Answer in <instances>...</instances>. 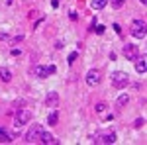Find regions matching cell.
Returning <instances> with one entry per match:
<instances>
[{
  "label": "cell",
  "instance_id": "obj_6",
  "mask_svg": "<svg viewBox=\"0 0 147 145\" xmlns=\"http://www.w3.org/2000/svg\"><path fill=\"white\" fill-rule=\"evenodd\" d=\"M116 134L114 132H102V134H98L96 137H94V143L96 145H112L116 143Z\"/></svg>",
  "mask_w": 147,
  "mask_h": 145
},
{
  "label": "cell",
  "instance_id": "obj_10",
  "mask_svg": "<svg viewBox=\"0 0 147 145\" xmlns=\"http://www.w3.org/2000/svg\"><path fill=\"white\" fill-rule=\"evenodd\" d=\"M45 104H47V108L55 110L57 106H59V94H57V92H49L45 96Z\"/></svg>",
  "mask_w": 147,
  "mask_h": 145
},
{
  "label": "cell",
  "instance_id": "obj_15",
  "mask_svg": "<svg viewBox=\"0 0 147 145\" xmlns=\"http://www.w3.org/2000/svg\"><path fill=\"white\" fill-rule=\"evenodd\" d=\"M0 78H2V82H10L12 80V73L8 71V69H0Z\"/></svg>",
  "mask_w": 147,
  "mask_h": 145
},
{
  "label": "cell",
  "instance_id": "obj_13",
  "mask_svg": "<svg viewBox=\"0 0 147 145\" xmlns=\"http://www.w3.org/2000/svg\"><path fill=\"white\" fill-rule=\"evenodd\" d=\"M127 104H129V94H125V92L116 98V106H118V108H125Z\"/></svg>",
  "mask_w": 147,
  "mask_h": 145
},
{
  "label": "cell",
  "instance_id": "obj_18",
  "mask_svg": "<svg viewBox=\"0 0 147 145\" xmlns=\"http://www.w3.org/2000/svg\"><path fill=\"white\" fill-rule=\"evenodd\" d=\"M110 2H112V6H114V8L118 10V8H122V6H124V2H125V0H110Z\"/></svg>",
  "mask_w": 147,
  "mask_h": 145
},
{
  "label": "cell",
  "instance_id": "obj_7",
  "mask_svg": "<svg viewBox=\"0 0 147 145\" xmlns=\"http://www.w3.org/2000/svg\"><path fill=\"white\" fill-rule=\"evenodd\" d=\"M84 80H86V84H88V86H98V84L102 82V75H100V71H96V69H90V71L86 73Z\"/></svg>",
  "mask_w": 147,
  "mask_h": 145
},
{
  "label": "cell",
  "instance_id": "obj_1",
  "mask_svg": "<svg viewBox=\"0 0 147 145\" xmlns=\"http://www.w3.org/2000/svg\"><path fill=\"white\" fill-rule=\"evenodd\" d=\"M32 73H34V77H37V78H47V77H51V75L57 73V67L55 65H35V67L32 69Z\"/></svg>",
  "mask_w": 147,
  "mask_h": 145
},
{
  "label": "cell",
  "instance_id": "obj_16",
  "mask_svg": "<svg viewBox=\"0 0 147 145\" xmlns=\"http://www.w3.org/2000/svg\"><path fill=\"white\" fill-rule=\"evenodd\" d=\"M108 2H110V0H92L90 6H92V10H102V8H104Z\"/></svg>",
  "mask_w": 147,
  "mask_h": 145
},
{
  "label": "cell",
  "instance_id": "obj_12",
  "mask_svg": "<svg viewBox=\"0 0 147 145\" xmlns=\"http://www.w3.org/2000/svg\"><path fill=\"white\" fill-rule=\"evenodd\" d=\"M12 141H14L12 134L6 129V127H0V143H12Z\"/></svg>",
  "mask_w": 147,
  "mask_h": 145
},
{
  "label": "cell",
  "instance_id": "obj_26",
  "mask_svg": "<svg viewBox=\"0 0 147 145\" xmlns=\"http://www.w3.org/2000/svg\"><path fill=\"white\" fill-rule=\"evenodd\" d=\"M51 6H55V8H57V6H59V0H51Z\"/></svg>",
  "mask_w": 147,
  "mask_h": 145
},
{
  "label": "cell",
  "instance_id": "obj_2",
  "mask_svg": "<svg viewBox=\"0 0 147 145\" xmlns=\"http://www.w3.org/2000/svg\"><path fill=\"white\" fill-rule=\"evenodd\" d=\"M41 132H43V127H41L39 123H34V125H32V127L26 132V137H24V141H26V143H39Z\"/></svg>",
  "mask_w": 147,
  "mask_h": 145
},
{
  "label": "cell",
  "instance_id": "obj_3",
  "mask_svg": "<svg viewBox=\"0 0 147 145\" xmlns=\"http://www.w3.org/2000/svg\"><path fill=\"white\" fill-rule=\"evenodd\" d=\"M30 120H32V112L26 110V108H20V110L14 114V125L16 127H24Z\"/></svg>",
  "mask_w": 147,
  "mask_h": 145
},
{
  "label": "cell",
  "instance_id": "obj_23",
  "mask_svg": "<svg viewBox=\"0 0 147 145\" xmlns=\"http://www.w3.org/2000/svg\"><path fill=\"white\" fill-rule=\"evenodd\" d=\"M0 41H10V34H0Z\"/></svg>",
  "mask_w": 147,
  "mask_h": 145
},
{
  "label": "cell",
  "instance_id": "obj_21",
  "mask_svg": "<svg viewBox=\"0 0 147 145\" xmlns=\"http://www.w3.org/2000/svg\"><path fill=\"white\" fill-rule=\"evenodd\" d=\"M77 57H79V53H71V55H69V65H73V63L77 61Z\"/></svg>",
  "mask_w": 147,
  "mask_h": 145
},
{
  "label": "cell",
  "instance_id": "obj_28",
  "mask_svg": "<svg viewBox=\"0 0 147 145\" xmlns=\"http://www.w3.org/2000/svg\"><path fill=\"white\" fill-rule=\"evenodd\" d=\"M59 2H61V0H59Z\"/></svg>",
  "mask_w": 147,
  "mask_h": 145
},
{
  "label": "cell",
  "instance_id": "obj_17",
  "mask_svg": "<svg viewBox=\"0 0 147 145\" xmlns=\"http://www.w3.org/2000/svg\"><path fill=\"white\" fill-rule=\"evenodd\" d=\"M106 108H108V106H106V104H102V102H98V104H96V108H94V110H96V114H102V112H106Z\"/></svg>",
  "mask_w": 147,
  "mask_h": 145
},
{
  "label": "cell",
  "instance_id": "obj_20",
  "mask_svg": "<svg viewBox=\"0 0 147 145\" xmlns=\"http://www.w3.org/2000/svg\"><path fill=\"white\" fill-rule=\"evenodd\" d=\"M143 123H145V120H143V118H137L136 122H134V127H143Z\"/></svg>",
  "mask_w": 147,
  "mask_h": 145
},
{
  "label": "cell",
  "instance_id": "obj_8",
  "mask_svg": "<svg viewBox=\"0 0 147 145\" xmlns=\"http://www.w3.org/2000/svg\"><path fill=\"white\" fill-rule=\"evenodd\" d=\"M122 53H124V57H125V59L134 61V59H136V57L139 55V47H137V45H124Z\"/></svg>",
  "mask_w": 147,
  "mask_h": 145
},
{
  "label": "cell",
  "instance_id": "obj_19",
  "mask_svg": "<svg viewBox=\"0 0 147 145\" xmlns=\"http://www.w3.org/2000/svg\"><path fill=\"white\" fill-rule=\"evenodd\" d=\"M20 41H24V35H16V37H10V41H8V43H20Z\"/></svg>",
  "mask_w": 147,
  "mask_h": 145
},
{
  "label": "cell",
  "instance_id": "obj_9",
  "mask_svg": "<svg viewBox=\"0 0 147 145\" xmlns=\"http://www.w3.org/2000/svg\"><path fill=\"white\" fill-rule=\"evenodd\" d=\"M134 63H136V71L139 73V75H143L147 69V57L145 55H137L136 59H134Z\"/></svg>",
  "mask_w": 147,
  "mask_h": 145
},
{
  "label": "cell",
  "instance_id": "obj_27",
  "mask_svg": "<svg viewBox=\"0 0 147 145\" xmlns=\"http://www.w3.org/2000/svg\"><path fill=\"white\" fill-rule=\"evenodd\" d=\"M139 2H141V4H145V2H147V0H139Z\"/></svg>",
  "mask_w": 147,
  "mask_h": 145
},
{
  "label": "cell",
  "instance_id": "obj_14",
  "mask_svg": "<svg viewBox=\"0 0 147 145\" xmlns=\"http://www.w3.org/2000/svg\"><path fill=\"white\" fill-rule=\"evenodd\" d=\"M57 122H59V112H57V110H51L49 118H47V123H49V125H57Z\"/></svg>",
  "mask_w": 147,
  "mask_h": 145
},
{
  "label": "cell",
  "instance_id": "obj_5",
  "mask_svg": "<svg viewBox=\"0 0 147 145\" xmlns=\"http://www.w3.org/2000/svg\"><path fill=\"white\" fill-rule=\"evenodd\" d=\"M131 35L136 39H143L147 35V26H145L143 20H136V22L131 24Z\"/></svg>",
  "mask_w": 147,
  "mask_h": 145
},
{
  "label": "cell",
  "instance_id": "obj_11",
  "mask_svg": "<svg viewBox=\"0 0 147 145\" xmlns=\"http://www.w3.org/2000/svg\"><path fill=\"white\" fill-rule=\"evenodd\" d=\"M39 143H43V145H55L57 143V139H55V135H51L49 132H41V137H39Z\"/></svg>",
  "mask_w": 147,
  "mask_h": 145
},
{
  "label": "cell",
  "instance_id": "obj_24",
  "mask_svg": "<svg viewBox=\"0 0 147 145\" xmlns=\"http://www.w3.org/2000/svg\"><path fill=\"white\" fill-rule=\"evenodd\" d=\"M69 18H71V20H77L79 16H77V12H73V10H71V12H69Z\"/></svg>",
  "mask_w": 147,
  "mask_h": 145
},
{
  "label": "cell",
  "instance_id": "obj_25",
  "mask_svg": "<svg viewBox=\"0 0 147 145\" xmlns=\"http://www.w3.org/2000/svg\"><path fill=\"white\" fill-rule=\"evenodd\" d=\"M114 30H116V34H122V28H120V24H114Z\"/></svg>",
  "mask_w": 147,
  "mask_h": 145
},
{
  "label": "cell",
  "instance_id": "obj_4",
  "mask_svg": "<svg viewBox=\"0 0 147 145\" xmlns=\"http://www.w3.org/2000/svg\"><path fill=\"white\" fill-rule=\"evenodd\" d=\"M127 84H129V78H127V75H125L124 71L112 73V86L114 88H125Z\"/></svg>",
  "mask_w": 147,
  "mask_h": 145
},
{
  "label": "cell",
  "instance_id": "obj_22",
  "mask_svg": "<svg viewBox=\"0 0 147 145\" xmlns=\"http://www.w3.org/2000/svg\"><path fill=\"white\" fill-rule=\"evenodd\" d=\"M104 30H106L104 26H96V28H94V32H96L98 35H100V34H104Z\"/></svg>",
  "mask_w": 147,
  "mask_h": 145
}]
</instances>
